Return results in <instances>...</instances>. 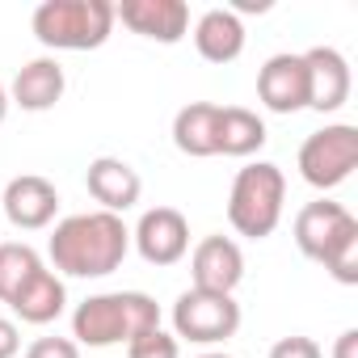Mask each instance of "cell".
<instances>
[{
    "mask_svg": "<svg viewBox=\"0 0 358 358\" xmlns=\"http://www.w3.org/2000/svg\"><path fill=\"white\" fill-rule=\"evenodd\" d=\"M34 38L47 51H97L114 30L110 0H43L30 17Z\"/></svg>",
    "mask_w": 358,
    "mask_h": 358,
    "instance_id": "4",
    "label": "cell"
},
{
    "mask_svg": "<svg viewBox=\"0 0 358 358\" xmlns=\"http://www.w3.org/2000/svg\"><path fill=\"white\" fill-rule=\"evenodd\" d=\"M173 143L182 156L207 160L220 156V106L215 101H190L173 114Z\"/></svg>",
    "mask_w": 358,
    "mask_h": 358,
    "instance_id": "16",
    "label": "cell"
},
{
    "mask_svg": "<svg viewBox=\"0 0 358 358\" xmlns=\"http://www.w3.org/2000/svg\"><path fill=\"white\" fill-rule=\"evenodd\" d=\"M295 245L308 262H320L341 287L358 282V220L333 203L316 199L295 215Z\"/></svg>",
    "mask_w": 358,
    "mask_h": 358,
    "instance_id": "2",
    "label": "cell"
},
{
    "mask_svg": "<svg viewBox=\"0 0 358 358\" xmlns=\"http://www.w3.org/2000/svg\"><path fill=\"white\" fill-rule=\"evenodd\" d=\"M47 253L55 262V274L68 278H106L114 274L127 253H131V228L122 224V215L110 211H80L55 224Z\"/></svg>",
    "mask_w": 358,
    "mask_h": 358,
    "instance_id": "1",
    "label": "cell"
},
{
    "mask_svg": "<svg viewBox=\"0 0 358 358\" xmlns=\"http://www.w3.org/2000/svg\"><path fill=\"white\" fill-rule=\"evenodd\" d=\"M9 106H13V101H9V89H5V85H0V122H5V118H9Z\"/></svg>",
    "mask_w": 358,
    "mask_h": 358,
    "instance_id": "27",
    "label": "cell"
},
{
    "mask_svg": "<svg viewBox=\"0 0 358 358\" xmlns=\"http://www.w3.org/2000/svg\"><path fill=\"white\" fill-rule=\"evenodd\" d=\"M358 169V127L329 122L312 131L299 148V177L312 190H333Z\"/></svg>",
    "mask_w": 358,
    "mask_h": 358,
    "instance_id": "6",
    "label": "cell"
},
{
    "mask_svg": "<svg viewBox=\"0 0 358 358\" xmlns=\"http://www.w3.org/2000/svg\"><path fill=\"white\" fill-rule=\"evenodd\" d=\"M131 241L148 266H177L190 253V220L177 207H148L139 215Z\"/></svg>",
    "mask_w": 358,
    "mask_h": 358,
    "instance_id": "8",
    "label": "cell"
},
{
    "mask_svg": "<svg viewBox=\"0 0 358 358\" xmlns=\"http://www.w3.org/2000/svg\"><path fill=\"white\" fill-rule=\"evenodd\" d=\"M333 358H358V329H345L333 341Z\"/></svg>",
    "mask_w": 358,
    "mask_h": 358,
    "instance_id": "25",
    "label": "cell"
},
{
    "mask_svg": "<svg viewBox=\"0 0 358 358\" xmlns=\"http://www.w3.org/2000/svg\"><path fill=\"white\" fill-rule=\"evenodd\" d=\"M241 329V303L232 295L215 291H182L173 303V337L177 341H194V345H220L236 337Z\"/></svg>",
    "mask_w": 358,
    "mask_h": 358,
    "instance_id": "7",
    "label": "cell"
},
{
    "mask_svg": "<svg viewBox=\"0 0 358 358\" xmlns=\"http://www.w3.org/2000/svg\"><path fill=\"white\" fill-rule=\"evenodd\" d=\"M64 89H68V76H64L59 59L38 55V59L22 64V72L13 76L9 101L22 106V110H30V114H43V110H55L64 101Z\"/></svg>",
    "mask_w": 358,
    "mask_h": 358,
    "instance_id": "15",
    "label": "cell"
},
{
    "mask_svg": "<svg viewBox=\"0 0 358 358\" xmlns=\"http://www.w3.org/2000/svg\"><path fill=\"white\" fill-rule=\"evenodd\" d=\"M194 47L207 64H232L245 55V22L232 9H207L194 22Z\"/></svg>",
    "mask_w": 358,
    "mask_h": 358,
    "instance_id": "18",
    "label": "cell"
},
{
    "mask_svg": "<svg viewBox=\"0 0 358 358\" xmlns=\"http://www.w3.org/2000/svg\"><path fill=\"white\" fill-rule=\"evenodd\" d=\"M114 22H122L139 38L173 47L190 34V5L186 0H122L114 5Z\"/></svg>",
    "mask_w": 358,
    "mask_h": 358,
    "instance_id": "9",
    "label": "cell"
},
{
    "mask_svg": "<svg viewBox=\"0 0 358 358\" xmlns=\"http://www.w3.org/2000/svg\"><path fill=\"white\" fill-rule=\"evenodd\" d=\"M127 358H182V341L164 329H148L127 341Z\"/></svg>",
    "mask_w": 358,
    "mask_h": 358,
    "instance_id": "21",
    "label": "cell"
},
{
    "mask_svg": "<svg viewBox=\"0 0 358 358\" xmlns=\"http://www.w3.org/2000/svg\"><path fill=\"white\" fill-rule=\"evenodd\" d=\"M266 122L262 114L245 110V106H220V156H236L249 160L253 152L266 148Z\"/></svg>",
    "mask_w": 358,
    "mask_h": 358,
    "instance_id": "19",
    "label": "cell"
},
{
    "mask_svg": "<svg viewBox=\"0 0 358 358\" xmlns=\"http://www.w3.org/2000/svg\"><path fill=\"white\" fill-rule=\"evenodd\" d=\"M270 358H324V350H320L312 337L291 333V337H278V341L270 345Z\"/></svg>",
    "mask_w": 358,
    "mask_h": 358,
    "instance_id": "22",
    "label": "cell"
},
{
    "mask_svg": "<svg viewBox=\"0 0 358 358\" xmlns=\"http://www.w3.org/2000/svg\"><path fill=\"white\" fill-rule=\"evenodd\" d=\"M282 203H287V177L270 160H253L236 173L232 194H228V224L236 236L266 241L282 224Z\"/></svg>",
    "mask_w": 358,
    "mask_h": 358,
    "instance_id": "5",
    "label": "cell"
},
{
    "mask_svg": "<svg viewBox=\"0 0 358 358\" xmlns=\"http://www.w3.org/2000/svg\"><path fill=\"white\" fill-rule=\"evenodd\" d=\"M148 329H160V303L143 291H101L72 312V341L93 350L127 345Z\"/></svg>",
    "mask_w": 358,
    "mask_h": 358,
    "instance_id": "3",
    "label": "cell"
},
{
    "mask_svg": "<svg viewBox=\"0 0 358 358\" xmlns=\"http://www.w3.org/2000/svg\"><path fill=\"white\" fill-rule=\"evenodd\" d=\"M9 308H13V316H17L22 324H51V320H59L64 308H68V287H64V278H59L55 270L43 266L34 278L22 282V291L9 299Z\"/></svg>",
    "mask_w": 358,
    "mask_h": 358,
    "instance_id": "17",
    "label": "cell"
},
{
    "mask_svg": "<svg viewBox=\"0 0 358 358\" xmlns=\"http://www.w3.org/2000/svg\"><path fill=\"white\" fill-rule=\"evenodd\" d=\"M303 68H308V110L337 114L354 89L350 59L337 47H312V51H303Z\"/></svg>",
    "mask_w": 358,
    "mask_h": 358,
    "instance_id": "11",
    "label": "cell"
},
{
    "mask_svg": "<svg viewBox=\"0 0 358 358\" xmlns=\"http://www.w3.org/2000/svg\"><path fill=\"white\" fill-rule=\"evenodd\" d=\"M190 278L194 291H215L232 295L245 278V253L232 236H203L190 253Z\"/></svg>",
    "mask_w": 358,
    "mask_h": 358,
    "instance_id": "13",
    "label": "cell"
},
{
    "mask_svg": "<svg viewBox=\"0 0 358 358\" xmlns=\"http://www.w3.org/2000/svg\"><path fill=\"white\" fill-rule=\"evenodd\" d=\"M270 9V0H236V5H232V13L241 17V13H266Z\"/></svg>",
    "mask_w": 358,
    "mask_h": 358,
    "instance_id": "26",
    "label": "cell"
},
{
    "mask_svg": "<svg viewBox=\"0 0 358 358\" xmlns=\"http://www.w3.org/2000/svg\"><path fill=\"white\" fill-rule=\"evenodd\" d=\"M199 358H228V354H199Z\"/></svg>",
    "mask_w": 358,
    "mask_h": 358,
    "instance_id": "28",
    "label": "cell"
},
{
    "mask_svg": "<svg viewBox=\"0 0 358 358\" xmlns=\"http://www.w3.org/2000/svg\"><path fill=\"white\" fill-rule=\"evenodd\" d=\"M43 266H47V262H43L38 249L26 245V241H5V245H0V303H9V299L22 291V282L34 278Z\"/></svg>",
    "mask_w": 358,
    "mask_h": 358,
    "instance_id": "20",
    "label": "cell"
},
{
    "mask_svg": "<svg viewBox=\"0 0 358 358\" xmlns=\"http://www.w3.org/2000/svg\"><path fill=\"white\" fill-rule=\"evenodd\" d=\"M26 358H80V345L72 337H38L26 345Z\"/></svg>",
    "mask_w": 358,
    "mask_h": 358,
    "instance_id": "23",
    "label": "cell"
},
{
    "mask_svg": "<svg viewBox=\"0 0 358 358\" xmlns=\"http://www.w3.org/2000/svg\"><path fill=\"white\" fill-rule=\"evenodd\" d=\"M85 186L93 194V203H101L97 211H110V215H122L139 203L143 194V177L122 160V156H97L89 160L85 169Z\"/></svg>",
    "mask_w": 358,
    "mask_h": 358,
    "instance_id": "14",
    "label": "cell"
},
{
    "mask_svg": "<svg viewBox=\"0 0 358 358\" xmlns=\"http://www.w3.org/2000/svg\"><path fill=\"white\" fill-rule=\"evenodd\" d=\"M17 350H22V329L9 316H0V358H17Z\"/></svg>",
    "mask_w": 358,
    "mask_h": 358,
    "instance_id": "24",
    "label": "cell"
},
{
    "mask_svg": "<svg viewBox=\"0 0 358 358\" xmlns=\"http://www.w3.org/2000/svg\"><path fill=\"white\" fill-rule=\"evenodd\" d=\"M0 215L22 232H43L59 215V190L38 173H22L5 186V194H0Z\"/></svg>",
    "mask_w": 358,
    "mask_h": 358,
    "instance_id": "10",
    "label": "cell"
},
{
    "mask_svg": "<svg viewBox=\"0 0 358 358\" xmlns=\"http://www.w3.org/2000/svg\"><path fill=\"white\" fill-rule=\"evenodd\" d=\"M257 97L270 114H299L308 110V68L303 55L278 51L257 72Z\"/></svg>",
    "mask_w": 358,
    "mask_h": 358,
    "instance_id": "12",
    "label": "cell"
}]
</instances>
